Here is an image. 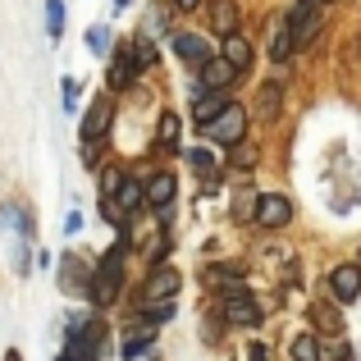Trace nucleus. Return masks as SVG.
<instances>
[{
  "mask_svg": "<svg viewBox=\"0 0 361 361\" xmlns=\"http://www.w3.org/2000/svg\"><path fill=\"white\" fill-rule=\"evenodd\" d=\"M119 283H123V247H115V252L101 256V270H97V279H92V302H97V307L115 302Z\"/></svg>",
  "mask_w": 361,
  "mask_h": 361,
  "instance_id": "f257e3e1",
  "label": "nucleus"
},
{
  "mask_svg": "<svg viewBox=\"0 0 361 361\" xmlns=\"http://www.w3.org/2000/svg\"><path fill=\"white\" fill-rule=\"evenodd\" d=\"M325 288L338 307H353L361 298V265H334V270L325 274Z\"/></svg>",
  "mask_w": 361,
  "mask_h": 361,
  "instance_id": "f03ea898",
  "label": "nucleus"
},
{
  "mask_svg": "<svg viewBox=\"0 0 361 361\" xmlns=\"http://www.w3.org/2000/svg\"><path fill=\"white\" fill-rule=\"evenodd\" d=\"M206 133H211V137L220 142V147H233V142H243V137H247V106L229 101V106H224V115L215 119Z\"/></svg>",
  "mask_w": 361,
  "mask_h": 361,
  "instance_id": "7ed1b4c3",
  "label": "nucleus"
},
{
  "mask_svg": "<svg viewBox=\"0 0 361 361\" xmlns=\"http://www.w3.org/2000/svg\"><path fill=\"white\" fill-rule=\"evenodd\" d=\"M252 220L261 224V229H283V224L293 220V202H288V197H279V192H265V197H256Z\"/></svg>",
  "mask_w": 361,
  "mask_h": 361,
  "instance_id": "20e7f679",
  "label": "nucleus"
},
{
  "mask_svg": "<svg viewBox=\"0 0 361 361\" xmlns=\"http://www.w3.org/2000/svg\"><path fill=\"white\" fill-rule=\"evenodd\" d=\"M178 283H183V279H178L174 265H151L147 283H142V302H174Z\"/></svg>",
  "mask_w": 361,
  "mask_h": 361,
  "instance_id": "39448f33",
  "label": "nucleus"
},
{
  "mask_svg": "<svg viewBox=\"0 0 361 361\" xmlns=\"http://www.w3.org/2000/svg\"><path fill=\"white\" fill-rule=\"evenodd\" d=\"M224 106H229V101H224V92H220V87H202V82H197V101H192V123H202V128H211V123L224 115Z\"/></svg>",
  "mask_w": 361,
  "mask_h": 361,
  "instance_id": "423d86ee",
  "label": "nucleus"
},
{
  "mask_svg": "<svg viewBox=\"0 0 361 361\" xmlns=\"http://www.w3.org/2000/svg\"><path fill=\"white\" fill-rule=\"evenodd\" d=\"M110 119H115V110H110V97H97L87 106V115H82V142H101L110 133Z\"/></svg>",
  "mask_w": 361,
  "mask_h": 361,
  "instance_id": "0eeeda50",
  "label": "nucleus"
},
{
  "mask_svg": "<svg viewBox=\"0 0 361 361\" xmlns=\"http://www.w3.org/2000/svg\"><path fill=\"white\" fill-rule=\"evenodd\" d=\"M202 279H206V288H215L220 298H238V293H247L243 274L233 270V265H211V270H206Z\"/></svg>",
  "mask_w": 361,
  "mask_h": 361,
  "instance_id": "6e6552de",
  "label": "nucleus"
},
{
  "mask_svg": "<svg viewBox=\"0 0 361 361\" xmlns=\"http://www.w3.org/2000/svg\"><path fill=\"white\" fill-rule=\"evenodd\" d=\"M224 320H229V325H261V302H256L252 293L224 298Z\"/></svg>",
  "mask_w": 361,
  "mask_h": 361,
  "instance_id": "1a4fd4ad",
  "label": "nucleus"
},
{
  "mask_svg": "<svg viewBox=\"0 0 361 361\" xmlns=\"http://www.w3.org/2000/svg\"><path fill=\"white\" fill-rule=\"evenodd\" d=\"M137 55L133 51H119L115 60H110V73H106V87L110 92H123V87H133V78H137Z\"/></svg>",
  "mask_w": 361,
  "mask_h": 361,
  "instance_id": "9d476101",
  "label": "nucleus"
},
{
  "mask_svg": "<svg viewBox=\"0 0 361 361\" xmlns=\"http://www.w3.org/2000/svg\"><path fill=\"white\" fill-rule=\"evenodd\" d=\"M238 78H243V73L233 69L224 55H220V60H206V64H202V87H220V92H224L229 82H238Z\"/></svg>",
  "mask_w": 361,
  "mask_h": 361,
  "instance_id": "9b49d317",
  "label": "nucleus"
},
{
  "mask_svg": "<svg viewBox=\"0 0 361 361\" xmlns=\"http://www.w3.org/2000/svg\"><path fill=\"white\" fill-rule=\"evenodd\" d=\"M293 51H298V37H293V23L283 18V23H274V32H270V55H274V64H288Z\"/></svg>",
  "mask_w": 361,
  "mask_h": 361,
  "instance_id": "f8f14e48",
  "label": "nucleus"
},
{
  "mask_svg": "<svg viewBox=\"0 0 361 361\" xmlns=\"http://www.w3.org/2000/svg\"><path fill=\"white\" fill-rule=\"evenodd\" d=\"M174 55L188 60V64H206L211 60V46H206L202 37H192V32H174Z\"/></svg>",
  "mask_w": 361,
  "mask_h": 361,
  "instance_id": "ddd939ff",
  "label": "nucleus"
},
{
  "mask_svg": "<svg viewBox=\"0 0 361 361\" xmlns=\"http://www.w3.org/2000/svg\"><path fill=\"white\" fill-rule=\"evenodd\" d=\"M174 192H178V178H174V174H156V178L147 183V206H156V211H169Z\"/></svg>",
  "mask_w": 361,
  "mask_h": 361,
  "instance_id": "4468645a",
  "label": "nucleus"
},
{
  "mask_svg": "<svg viewBox=\"0 0 361 361\" xmlns=\"http://www.w3.org/2000/svg\"><path fill=\"white\" fill-rule=\"evenodd\" d=\"M211 27L220 37L238 32V5H233V0H211Z\"/></svg>",
  "mask_w": 361,
  "mask_h": 361,
  "instance_id": "2eb2a0df",
  "label": "nucleus"
},
{
  "mask_svg": "<svg viewBox=\"0 0 361 361\" xmlns=\"http://www.w3.org/2000/svg\"><path fill=\"white\" fill-rule=\"evenodd\" d=\"M224 60H229L238 73H247V69H252V42L238 37V32H229V37H224Z\"/></svg>",
  "mask_w": 361,
  "mask_h": 361,
  "instance_id": "dca6fc26",
  "label": "nucleus"
},
{
  "mask_svg": "<svg viewBox=\"0 0 361 361\" xmlns=\"http://www.w3.org/2000/svg\"><path fill=\"white\" fill-rule=\"evenodd\" d=\"M329 302H334V298H329ZM329 302H316V307H311V325L325 329V334H334V338H343V316L329 311Z\"/></svg>",
  "mask_w": 361,
  "mask_h": 361,
  "instance_id": "f3484780",
  "label": "nucleus"
},
{
  "mask_svg": "<svg viewBox=\"0 0 361 361\" xmlns=\"http://www.w3.org/2000/svg\"><path fill=\"white\" fill-rule=\"evenodd\" d=\"M119 206H123V215H133V211H137V206H147V188H142L137 183V178H123V183H119Z\"/></svg>",
  "mask_w": 361,
  "mask_h": 361,
  "instance_id": "a211bd4d",
  "label": "nucleus"
},
{
  "mask_svg": "<svg viewBox=\"0 0 361 361\" xmlns=\"http://www.w3.org/2000/svg\"><path fill=\"white\" fill-rule=\"evenodd\" d=\"M156 142H160L165 151H183V147H178V115H174V110H165V115H160V133H156Z\"/></svg>",
  "mask_w": 361,
  "mask_h": 361,
  "instance_id": "6ab92c4d",
  "label": "nucleus"
},
{
  "mask_svg": "<svg viewBox=\"0 0 361 361\" xmlns=\"http://www.w3.org/2000/svg\"><path fill=\"white\" fill-rule=\"evenodd\" d=\"M279 106H283V87L279 82H265V87L256 92V110H261V115H279Z\"/></svg>",
  "mask_w": 361,
  "mask_h": 361,
  "instance_id": "aec40b11",
  "label": "nucleus"
},
{
  "mask_svg": "<svg viewBox=\"0 0 361 361\" xmlns=\"http://www.w3.org/2000/svg\"><path fill=\"white\" fill-rule=\"evenodd\" d=\"M256 160H261V156H256V147H247V137L229 147V165L233 169H256Z\"/></svg>",
  "mask_w": 361,
  "mask_h": 361,
  "instance_id": "412c9836",
  "label": "nucleus"
},
{
  "mask_svg": "<svg viewBox=\"0 0 361 361\" xmlns=\"http://www.w3.org/2000/svg\"><path fill=\"white\" fill-rule=\"evenodd\" d=\"M293 361H320L316 334H298V338H293Z\"/></svg>",
  "mask_w": 361,
  "mask_h": 361,
  "instance_id": "4be33fe9",
  "label": "nucleus"
},
{
  "mask_svg": "<svg viewBox=\"0 0 361 361\" xmlns=\"http://www.w3.org/2000/svg\"><path fill=\"white\" fill-rule=\"evenodd\" d=\"M46 32H51V42L64 37V5L60 0H46Z\"/></svg>",
  "mask_w": 361,
  "mask_h": 361,
  "instance_id": "5701e85b",
  "label": "nucleus"
},
{
  "mask_svg": "<svg viewBox=\"0 0 361 361\" xmlns=\"http://www.w3.org/2000/svg\"><path fill=\"white\" fill-rule=\"evenodd\" d=\"M188 151V147H183ZM188 160H192V169L206 178V183H215V160H211V151H202V147H192L188 151Z\"/></svg>",
  "mask_w": 361,
  "mask_h": 361,
  "instance_id": "b1692460",
  "label": "nucleus"
},
{
  "mask_svg": "<svg viewBox=\"0 0 361 361\" xmlns=\"http://www.w3.org/2000/svg\"><path fill=\"white\" fill-rule=\"evenodd\" d=\"M151 338H156V329H151L147 320H142V334H133L128 343H123V357H142V353L151 348Z\"/></svg>",
  "mask_w": 361,
  "mask_h": 361,
  "instance_id": "393cba45",
  "label": "nucleus"
},
{
  "mask_svg": "<svg viewBox=\"0 0 361 361\" xmlns=\"http://www.w3.org/2000/svg\"><path fill=\"white\" fill-rule=\"evenodd\" d=\"M119 183H123V169H101V197H115L119 192Z\"/></svg>",
  "mask_w": 361,
  "mask_h": 361,
  "instance_id": "a878e982",
  "label": "nucleus"
},
{
  "mask_svg": "<svg viewBox=\"0 0 361 361\" xmlns=\"http://www.w3.org/2000/svg\"><path fill=\"white\" fill-rule=\"evenodd\" d=\"M133 55H137V69L142 73L156 69V46H151V42H137V46H133Z\"/></svg>",
  "mask_w": 361,
  "mask_h": 361,
  "instance_id": "bb28decb",
  "label": "nucleus"
},
{
  "mask_svg": "<svg viewBox=\"0 0 361 361\" xmlns=\"http://www.w3.org/2000/svg\"><path fill=\"white\" fill-rule=\"evenodd\" d=\"M87 46H92L97 55H106V51H110V32H106V27H92V32H87Z\"/></svg>",
  "mask_w": 361,
  "mask_h": 361,
  "instance_id": "cd10ccee",
  "label": "nucleus"
},
{
  "mask_svg": "<svg viewBox=\"0 0 361 361\" xmlns=\"http://www.w3.org/2000/svg\"><path fill=\"white\" fill-rule=\"evenodd\" d=\"M60 361H97V353H92V348H82L78 338H73V343H69V353H64Z\"/></svg>",
  "mask_w": 361,
  "mask_h": 361,
  "instance_id": "c85d7f7f",
  "label": "nucleus"
},
{
  "mask_svg": "<svg viewBox=\"0 0 361 361\" xmlns=\"http://www.w3.org/2000/svg\"><path fill=\"white\" fill-rule=\"evenodd\" d=\"M60 279H64V288H73V279H82V270H78V261H64V270H60Z\"/></svg>",
  "mask_w": 361,
  "mask_h": 361,
  "instance_id": "c756f323",
  "label": "nucleus"
},
{
  "mask_svg": "<svg viewBox=\"0 0 361 361\" xmlns=\"http://www.w3.org/2000/svg\"><path fill=\"white\" fill-rule=\"evenodd\" d=\"M64 110H78V82L64 78Z\"/></svg>",
  "mask_w": 361,
  "mask_h": 361,
  "instance_id": "7c9ffc66",
  "label": "nucleus"
},
{
  "mask_svg": "<svg viewBox=\"0 0 361 361\" xmlns=\"http://www.w3.org/2000/svg\"><path fill=\"white\" fill-rule=\"evenodd\" d=\"M82 229V211H69V215H64V233H69V238H73V233H78Z\"/></svg>",
  "mask_w": 361,
  "mask_h": 361,
  "instance_id": "2f4dec72",
  "label": "nucleus"
},
{
  "mask_svg": "<svg viewBox=\"0 0 361 361\" xmlns=\"http://www.w3.org/2000/svg\"><path fill=\"white\" fill-rule=\"evenodd\" d=\"M247 361H274V357H270L265 343H252V348H247Z\"/></svg>",
  "mask_w": 361,
  "mask_h": 361,
  "instance_id": "473e14b6",
  "label": "nucleus"
},
{
  "mask_svg": "<svg viewBox=\"0 0 361 361\" xmlns=\"http://www.w3.org/2000/svg\"><path fill=\"white\" fill-rule=\"evenodd\" d=\"M202 0H174V9H197Z\"/></svg>",
  "mask_w": 361,
  "mask_h": 361,
  "instance_id": "72a5a7b5",
  "label": "nucleus"
},
{
  "mask_svg": "<svg viewBox=\"0 0 361 361\" xmlns=\"http://www.w3.org/2000/svg\"><path fill=\"white\" fill-rule=\"evenodd\" d=\"M5 361H18V353H5Z\"/></svg>",
  "mask_w": 361,
  "mask_h": 361,
  "instance_id": "f704fd0d",
  "label": "nucleus"
},
{
  "mask_svg": "<svg viewBox=\"0 0 361 361\" xmlns=\"http://www.w3.org/2000/svg\"><path fill=\"white\" fill-rule=\"evenodd\" d=\"M115 5H128V0H115Z\"/></svg>",
  "mask_w": 361,
  "mask_h": 361,
  "instance_id": "c9c22d12",
  "label": "nucleus"
},
{
  "mask_svg": "<svg viewBox=\"0 0 361 361\" xmlns=\"http://www.w3.org/2000/svg\"><path fill=\"white\" fill-rule=\"evenodd\" d=\"M311 5H320V0H311Z\"/></svg>",
  "mask_w": 361,
  "mask_h": 361,
  "instance_id": "e433bc0d",
  "label": "nucleus"
},
{
  "mask_svg": "<svg viewBox=\"0 0 361 361\" xmlns=\"http://www.w3.org/2000/svg\"><path fill=\"white\" fill-rule=\"evenodd\" d=\"M357 265H361V261H357Z\"/></svg>",
  "mask_w": 361,
  "mask_h": 361,
  "instance_id": "4c0bfd02",
  "label": "nucleus"
}]
</instances>
